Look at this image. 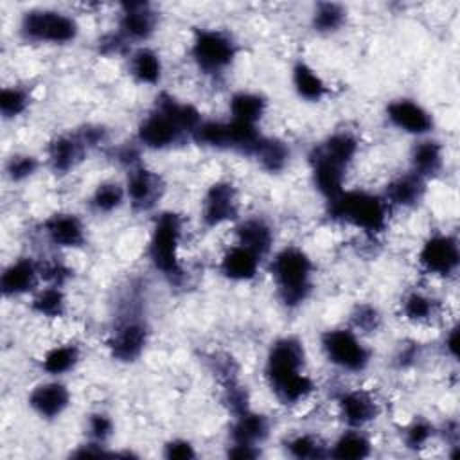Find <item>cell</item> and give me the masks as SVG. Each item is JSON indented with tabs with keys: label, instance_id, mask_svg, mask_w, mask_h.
Listing matches in <instances>:
<instances>
[{
	"label": "cell",
	"instance_id": "obj_46",
	"mask_svg": "<svg viewBox=\"0 0 460 460\" xmlns=\"http://www.w3.org/2000/svg\"><path fill=\"white\" fill-rule=\"evenodd\" d=\"M420 358V352H419V343H404L399 347L394 361L399 368H410L417 363V359Z\"/></svg>",
	"mask_w": 460,
	"mask_h": 460
},
{
	"label": "cell",
	"instance_id": "obj_39",
	"mask_svg": "<svg viewBox=\"0 0 460 460\" xmlns=\"http://www.w3.org/2000/svg\"><path fill=\"white\" fill-rule=\"evenodd\" d=\"M38 169H40V160L29 153H14L5 160V165H4L5 178L13 183H20L32 178L38 172Z\"/></svg>",
	"mask_w": 460,
	"mask_h": 460
},
{
	"label": "cell",
	"instance_id": "obj_38",
	"mask_svg": "<svg viewBox=\"0 0 460 460\" xmlns=\"http://www.w3.org/2000/svg\"><path fill=\"white\" fill-rule=\"evenodd\" d=\"M31 90L23 84H9L0 90V115L4 120L22 117L31 106Z\"/></svg>",
	"mask_w": 460,
	"mask_h": 460
},
{
	"label": "cell",
	"instance_id": "obj_35",
	"mask_svg": "<svg viewBox=\"0 0 460 460\" xmlns=\"http://www.w3.org/2000/svg\"><path fill=\"white\" fill-rule=\"evenodd\" d=\"M347 23V7L338 2H318L311 11V29L316 34L331 36Z\"/></svg>",
	"mask_w": 460,
	"mask_h": 460
},
{
	"label": "cell",
	"instance_id": "obj_27",
	"mask_svg": "<svg viewBox=\"0 0 460 460\" xmlns=\"http://www.w3.org/2000/svg\"><path fill=\"white\" fill-rule=\"evenodd\" d=\"M291 84L298 99L305 102H320L329 95L323 77L304 59H296L291 66Z\"/></svg>",
	"mask_w": 460,
	"mask_h": 460
},
{
	"label": "cell",
	"instance_id": "obj_37",
	"mask_svg": "<svg viewBox=\"0 0 460 460\" xmlns=\"http://www.w3.org/2000/svg\"><path fill=\"white\" fill-rule=\"evenodd\" d=\"M286 453L296 460L325 458L329 456V444L314 433H296L284 442Z\"/></svg>",
	"mask_w": 460,
	"mask_h": 460
},
{
	"label": "cell",
	"instance_id": "obj_9",
	"mask_svg": "<svg viewBox=\"0 0 460 460\" xmlns=\"http://www.w3.org/2000/svg\"><path fill=\"white\" fill-rule=\"evenodd\" d=\"M417 262L420 270L431 277H455L460 266V246L456 235L447 232L429 234L417 252Z\"/></svg>",
	"mask_w": 460,
	"mask_h": 460
},
{
	"label": "cell",
	"instance_id": "obj_2",
	"mask_svg": "<svg viewBox=\"0 0 460 460\" xmlns=\"http://www.w3.org/2000/svg\"><path fill=\"white\" fill-rule=\"evenodd\" d=\"M270 277L280 305L293 311L302 307L313 295L314 262L304 248L286 244L273 252L270 259Z\"/></svg>",
	"mask_w": 460,
	"mask_h": 460
},
{
	"label": "cell",
	"instance_id": "obj_40",
	"mask_svg": "<svg viewBox=\"0 0 460 460\" xmlns=\"http://www.w3.org/2000/svg\"><path fill=\"white\" fill-rule=\"evenodd\" d=\"M381 323H383V316L376 305L368 302H361L354 305L350 313V327L356 332H359L361 336L377 332L381 329Z\"/></svg>",
	"mask_w": 460,
	"mask_h": 460
},
{
	"label": "cell",
	"instance_id": "obj_45",
	"mask_svg": "<svg viewBox=\"0 0 460 460\" xmlns=\"http://www.w3.org/2000/svg\"><path fill=\"white\" fill-rule=\"evenodd\" d=\"M97 49L101 54L113 56V54H122V52L129 50V43L117 31H111V32L104 34L102 38H99Z\"/></svg>",
	"mask_w": 460,
	"mask_h": 460
},
{
	"label": "cell",
	"instance_id": "obj_41",
	"mask_svg": "<svg viewBox=\"0 0 460 460\" xmlns=\"http://www.w3.org/2000/svg\"><path fill=\"white\" fill-rule=\"evenodd\" d=\"M433 435H435V426L429 420L419 417V419H413L402 429V444L404 447L417 451L426 447L428 442L433 438Z\"/></svg>",
	"mask_w": 460,
	"mask_h": 460
},
{
	"label": "cell",
	"instance_id": "obj_7",
	"mask_svg": "<svg viewBox=\"0 0 460 460\" xmlns=\"http://www.w3.org/2000/svg\"><path fill=\"white\" fill-rule=\"evenodd\" d=\"M190 59L194 66L208 77H219L237 59L239 43L225 29L199 27L190 40Z\"/></svg>",
	"mask_w": 460,
	"mask_h": 460
},
{
	"label": "cell",
	"instance_id": "obj_4",
	"mask_svg": "<svg viewBox=\"0 0 460 460\" xmlns=\"http://www.w3.org/2000/svg\"><path fill=\"white\" fill-rule=\"evenodd\" d=\"M151 325L142 309V298L131 291L122 298L113 327L106 338V350L113 361L135 363L146 352Z\"/></svg>",
	"mask_w": 460,
	"mask_h": 460
},
{
	"label": "cell",
	"instance_id": "obj_1",
	"mask_svg": "<svg viewBox=\"0 0 460 460\" xmlns=\"http://www.w3.org/2000/svg\"><path fill=\"white\" fill-rule=\"evenodd\" d=\"M307 352L295 334L275 338L264 358V379L273 397L282 406H296L311 397L314 381L305 372Z\"/></svg>",
	"mask_w": 460,
	"mask_h": 460
},
{
	"label": "cell",
	"instance_id": "obj_17",
	"mask_svg": "<svg viewBox=\"0 0 460 460\" xmlns=\"http://www.w3.org/2000/svg\"><path fill=\"white\" fill-rule=\"evenodd\" d=\"M41 282L40 261L27 255L13 259L0 273V291L4 298L32 295L40 289Z\"/></svg>",
	"mask_w": 460,
	"mask_h": 460
},
{
	"label": "cell",
	"instance_id": "obj_15",
	"mask_svg": "<svg viewBox=\"0 0 460 460\" xmlns=\"http://www.w3.org/2000/svg\"><path fill=\"white\" fill-rule=\"evenodd\" d=\"M385 117L395 129L422 138L433 131V115L415 99L397 97L392 99L385 108Z\"/></svg>",
	"mask_w": 460,
	"mask_h": 460
},
{
	"label": "cell",
	"instance_id": "obj_36",
	"mask_svg": "<svg viewBox=\"0 0 460 460\" xmlns=\"http://www.w3.org/2000/svg\"><path fill=\"white\" fill-rule=\"evenodd\" d=\"M126 201V187L115 180H104L92 190L88 205L95 214H111L119 210Z\"/></svg>",
	"mask_w": 460,
	"mask_h": 460
},
{
	"label": "cell",
	"instance_id": "obj_13",
	"mask_svg": "<svg viewBox=\"0 0 460 460\" xmlns=\"http://www.w3.org/2000/svg\"><path fill=\"white\" fill-rule=\"evenodd\" d=\"M311 183L316 192L325 199L336 198L340 192L345 190V180L349 165L336 160L329 153H325L318 144H314L307 155Z\"/></svg>",
	"mask_w": 460,
	"mask_h": 460
},
{
	"label": "cell",
	"instance_id": "obj_16",
	"mask_svg": "<svg viewBox=\"0 0 460 460\" xmlns=\"http://www.w3.org/2000/svg\"><path fill=\"white\" fill-rule=\"evenodd\" d=\"M40 230L52 246L61 250H77L83 248L88 241L84 221L77 214L66 210L52 212L47 216L41 221Z\"/></svg>",
	"mask_w": 460,
	"mask_h": 460
},
{
	"label": "cell",
	"instance_id": "obj_5",
	"mask_svg": "<svg viewBox=\"0 0 460 460\" xmlns=\"http://www.w3.org/2000/svg\"><path fill=\"white\" fill-rule=\"evenodd\" d=\"M183 239V217L174 210H164L153 219L147 261L156 273H160L169 284H180L185 277L183 264L180 261V246Z\"/></svg>",
	"mask_w": 460,
	"mask_h": 460
},
{
	"label": "cell",
	"instance_id": "obj_6",
	"mask_svg": "<svg viewBox=\"0 0 460 460\" xmlns=\"http://www.w3.org/2000/svg\"><path fill=\"white\" fill-rule=\"evenodd\" d=\"M79 22L66 11L54 7H32L22 13L18 34L27 43L68 45L79 36Z\"/></svg>",
	"mask_w": 460,
	"mask_h": 460
},
{
	"label": "cell",
	"instance_id": "obj_33",
	"mask_svg": "<svg viewBox=\"0 0 460 460\" xmlns=\"http://www.w3.org/2000/svg\"><path fill=\"white\" fill-rule=\"evenodd\" d=\"M155 106L162 108L167 115H171L174 119V122L189 135V138L192 137L194 129L201 124L203 115L201 111L187 101H181L178 97H174L169 92H160L155 99Z\"/></svg>",
	"mask_w": 460,
	"mask_h": 460
},
{
	"label": "cell",
	"instance_id": "obj_48",
	"mask_svg": "<svg viewBox=\"0 0 460 460\" xmlns=\"http://www.w3.org/2000/svg\"><path fill=\"white\" fill-rule=\"evenodd\" d=\"M226 455L232 458H257L261 456L259 446H246V444H230Z\"/></svg>",
	"mask_w": 460,
	"mask_h": 460
},
{
	"label": "cell",
	"instance_id": "obj_18",
	"mask_svg": "<svg viewBox=\"0 0 460 460\" xmlns=\"http://www.w3.org/2000/svg\"><path fill=\"white\" fill-rule=\"evenodd\" d=\"M72 394L59 377H52L34 385L27 395L29 408L43 420L59 419L68 410Z\"/></svg>",
	"mask_w": 460,
	"mask_h": 460
},
{
	"label": "cell",
	"instance_id": "obj_25",
	"mask_svg": "<svg viewBox=\"0 0 460 460\" xmlns=\"http://www.w3.org/2000/svg\"><path fill=\"white\" fill-rule=\"evenodd\" d=\"M270 419L264 413L253 411L248 408L243 413L234 415V422L230 426V444H246L259 446L266 442L270 437Z\"/></svg>",
	"mask_w": 460,
	"mask_h": 460
},
{
	"label": "cell",
	"instance_id": "obj_23",
	"mask_svg": "<svg viewBox=\"0 0 460 460\" xmlns=\"http://www.w3.org/2000/svg\"><path fill=\"white\" fill-rule=\"evenodd\" d=\"M262 259L241 244L228 246L217 264L219 275L230 282H252L261 270Z\"/></svg>",
	"mask_w": 460,
	"mask_h": 460
},
{
	"label": "cell",
	"instance_id": "obj_14",
	"mask_svg": "<svg viewBox=\"0 0 460 460\" xmlns=\"http://www.w3.org/2000/svg\"><path fill=\"white\" fill-rule=\"evenodd\" d=\"M124 187L128 203L135 212L140 214L153 210L165 192L162 176L142 164L128 169Z\"/></svg>",
	"mask_w": 460,
	"mask_h": 460
},
{
	"label": "cell",
	"instance_id": "obj_21",
	"mask_svg": "<svg viewBox=\"0 0 460 460\" xmlns=\"http://www.w3.org/2000/svg\"><path fill=\"white\" fill-rule=\"evenodd\" d=\"M428 192V181L413 171L394 176L383 192L390 208H415L419 207Z\"/></svg>",
	"mask_w": 460,
	"mask_h": 460
},
{
	"label": "cell",
	"instance_id": "obj_44",
	"mask_svg": "<svg viewBox=\"0 0 460 460\" xmlns=\"http://www.w3.org/2000/svg\"><path fill=\"white\" fill-rule=\"evenodd\" d=\"M196 449L187 438H171L164 444V456L169 460H189L196 458Z\"/></svg>",
	"mask_w": 460,
	"mask_h": 460
},
{
	"label": "cell",
	"instance_id": "obj_30",
	"mask_svg": "<svg viewBox=\"0 0 460 460\" xmlns=\"http://www.w3.org/2000/svg\"><path fill=\"white\" fill-rule=\"evenodd\" d=\"M399 309L401 316L410 323H431L440 313V302L426 291L411 289L401 298Z\"/></svg>",
	"mask_w": 460,
	"mask_h": 460
},
{
	"label": "cell",
	"instance_id": "obj_42",
	"mask_svg": "<svg viewBox=\"0 0 460 460\" xmlns=\"http://www.w3.org/2000/svg\"><path fill=\"white\" fill-rule=\"evenodd\" d=\"M40 271H41V280L45 284L61 286V288H65L66 282L74 277V270L66 262L56 257L40 261Z\"/></svg>",
	"mask_w": 460,
	"mask_h": 460
},
{
	"label": "cell",
	"instance_id": "obj_32",
	"mask_svg": "<svg viewBox=\"0 0 460 460\" xmlns=\"http://www.w3.org/2000/svg\"><path fill=\"white\" fill-rule=\"evenodd\" d=\"M370 453L372 440L361 428H347L329 446V456L338 460H361Z\"/></svg>",
	"mask_w": 460,
	"mask_h": 460
},
{
	"label": "cell",
	"instance_id": "obj_20",
	"mask_svg": "<svg viewBox=\"0 0 460 460\" xmlns=\"http://www.w3.org/2000/svg\"><path fill=\"white\" fill-rule=\"evenodd\" d=\"M336 406L347 428L363 429L365 426L374 422L381 413V406L377 399L368 390H363V388L341 390L336 397Z\"/></svg>",
	"mask_w": 460,
	"mask_h": 460
},
{
	"label": "cell",
	"instance_id": "obj_10",
	"mask_svg": "<svg viewBox=\"0 0 460 460\" xmlns=\"http://www.w3.org/2000/svg\"><path fill=\"white\" fill-rule=\"evenodd\" d=\"M187 138L189 135L174 122V119L155 104L140 119L137 126V135H135V142L140 147L151 149V151L172 149Z\"/></svg>",
	"mask_w": 460,
	"mask_h": 460
},
{
	"label": "cell",
	"instance_id": "obj_8",
	"mask_svg": "<svg viewBox=\"0 0 460 460\" xmlns=\"http://www.w3.org/2000/svg\"><path fill=\"white\" fill-rule=\"evenodd\" d=\"M320 349L327 363L347 374H361L372 363V349L352 327H332L320 334Z\"/></svg>",
	"mask_w": 460,
	"mask_h": 460
},
{
	"label": "cell",
	"instance_id": "obj_31",
	"mask_svg": "<svg viewBox=\"0 0 460 460\" xmlns=\"http://www.w3.org/2000/svg\"><path fill=\"white\" fill-rule=\"evenodd\" d=\"M29 307L34 314L47 320L65 318L68 313V298L65 288L45 284L36 293L31 295Z\"/></svg>",
	"mask_w": 460,
	"mask_h": 460
},
{
	"label": "cell",
	"instance_id": "obj_49",
	"mask_svg": "<svg viewBox=\"0 0 460 460\" xmlns=\"http://www.w3.org/2000/svg\"><path fill=\"white\" fill-rule=\"evenodd\" d=\"M442 347H444V352L451 359L458 358V329H456V325L447 329V332L444 334V340H442Z\"/></svg>",
	"mask_w": 460,
	"mask_h": 460
},
{
	"label": "cell",
	"instance_id": "obj_11",
	"mask_svg": "<svg viewBox=\"0 0 460 460\" xmlns=\"http://www.w3.org/2000/svg\"><path fill=\"white\" fill-rule=\"evenodd\" d=\"M239 190L228 180L210 183L201 198L199 219L205 228H217L239 221Z\"/></svg>",
	"mask_w": 460,
	"mask_h": 460
},
{
	"label": "cell",
	"instance_id": "obj_3",
	"mask_svg": "<svg viewBox=\"0 0 460 460\" xmlns=\"http://www.w3.org/2000/svg\"><path fill=\"white\" fill-rule=\"evenodd\" d=\"M325 203V216L331 221L352 226L365 235L377 237L388 228L392 208L383 194L365 189H345Z\"/></svg>",
	"mask_w": 460,
	"mask_h": 460
},
{
	"label": "cell",
	"instance_id": "obj_24",
	"mask_svg": "<svg viewBox=\"0 0 460 460\" xmlns=\"http://www.w3.org/2000/svg\"><path fill=\"white\" fill-rule=\"evenodd\" d=\"M446 164L444 146L431 137L419 138L410 149V171L429 181L437 178Z\"/></svg>",
	"mask_w": 460,
	"mask_h": 460
},
{
	"label": "cell",
	"instance_id": "obj_22",
	"mask_svg": "<svg viewBox=\"0 0 460 460\" xmlns=\"http://www.w3.org/2000/svg\"><path fill=\"white\" fill-rule=\"evenodd\" d=\"M235 243L248 248L261 259L268 257L275 244V230L271 223L261 216H250L235 221Z\"/></svg>",
	"mask_w": 460,
	"mask_h": 460
},
{
	"label": "cell",
	"instance_id": "obj_26",
	"mask_svg": "<svg viewBox=\"0 0 460 460\" xmlns=\"http://www.w3.org/2000/svg\"><path fill=\"white\" fill-rule=\"evenodd\" d=\"M128 72L137 84L156 86L160 84L164 75V63L155 49L140 45L129 52Z\"/></svg>",
	"mask_w": 460,
	"mask_h": 460
},
{
	"label": "cell",
	"instance_id": "obj_28",
	"mask_svg": "<svg viewBox=\"0 0 460 460\" xmlns=\"http://www.w3.org/2000/svg\"><path fill=\"white\" fill-rule=\"evenodd\" d=\"M228 111L232 120L250 124V126H259V122L264 119L268 111V101L259 92L239 90L232 93L228 101Z\"/></svg>",
	"mask_w": 460,
	"mask_h": 460
},
{
	"label": "cell",
	"instance_id": "obj_29",
	"mask_svg": "<svg viewBox=\"0 0 460 460\" xmlns=\"http://www.w3.org/2000/svg\"><path fill=\"white\" fill-rule=\"evenodd\" d=\"M252 158L257 162V165L270 174L282 172L289 160H291V147L286 140L277 137H262L259 146L255 147Z\"/></svg>",
	"mask_w": 460,
	"mask_h": 460
},
{
	"label": "cell",
	"instance_id": "obj_47",
	"mask_svg": "<svg viewBox=\"0 0 460 460\" xmlns=\"http://www.w3.org/2000/svg\"><path fill=\"white\" fill-rule=\"evenodd\" d=\"M108 455H113V453L106 451V444L95 442L90 438L72 453V456H108Z\"/></svg>",
	"mask_w": 460,
	"mask_h": 460
},
{
	"label": "cell",
	"instance_id": "obj_12",
	"mask_svg": "<svg viewBox=\"0 0 460 460\" xmlns=\"http://www.w3.org/2000/svg\"><path fill=\"white\" fill-rule=\"evenodd\" d=\"M160 23V14L149 2H122L119 5L117 32L131 43L149 41Z\"/></svg>",
	"mask_w": 460,
	"mask_h": 460
},
{
	"label": "cell",
	"instance_id": "obj_19",
	"mask_svg": "<svg viewBox=\"0 0 460 460\" xmlns=\"http://www.w3.org/2000/svg\"><path fill=\"white\" fill-rule=\"evenodd\" d=\"M88 151L90 146L86 144L79 129L56 135L47 146L49 169L58 176H65L86 158Z\"/></svg>",
	"mask_w": 460,
	"mask_h": 460
},
{
	"label": "cell",
	"instance_id": "obj_34",
	"mask_svg": "<svg viewBox=\"0 0 460 460\" xmlns=\"http://www.w3.org/2000/svg\"><path fill=\"white\" fill-rule=\"evenodd\" d=\"M81 361V347L77 343H59V345H54L50 347L40 365H41V370L50 376V377H61L68 372H72Z\"/></svg>",
	"mask_w": 460,
	"mask_h": 460
},
{
	"label": "cell",
	"instance_id": "obj_43",
	"mask_svg": "<svg viewBox=\"0 0 460 460\" xmlns=\"http://www.w3.org/2000/svg\"><path fill=\"white\" fill-rule=\"evenodd\" d=\"M86 431H88V438L90 440L106 444L108 438L115 431V422H113V419L108 413L93 411L86 419Z\"/></svg>",
	"mask_w": 460,
	"mask_h": 460
}]
</instances>
